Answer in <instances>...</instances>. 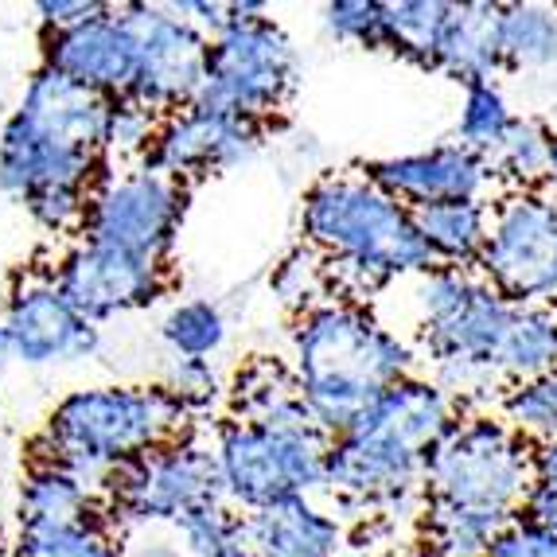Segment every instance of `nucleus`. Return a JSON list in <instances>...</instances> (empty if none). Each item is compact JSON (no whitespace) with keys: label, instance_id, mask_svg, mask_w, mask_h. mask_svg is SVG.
I'll use <instances>...</instances> for the list:
<instances>
[{"label":"nucleus","instance_id":"f257e3e1","mask_svg":"<svg viewBox=\"0 0 557 557\" xmlns=\"http://www.w3.org/2000/svg\"><path fill=\"white\" fill-rule=\"evenodd\" d=\"M418 347L359 300L335 297L300 308L293 327V379L324 437L347 429L398 382L418 374Z\"/></svg>","mask_w":557,"mask_h":557},{"label":"nucleus","instance_id":"f03ea898","mask_svg":"<svg viewBox=\"0 0 557 557\" xmlns=\"http://www.w3.org/2000/svg\"><path fill=\"white\" fill-rule=\"evenodd\" d=\"M196 409L168 386H90L66 394L44 425V460L106 495L110 480L140 456L191 433Z\"/></svg>","mask_w":557,"mask_h":557},{"label":"nucleus","instance_id":"7ed1b4c3","mask_svg":"<svg viewBox=\"0 0 557 557\" xmlns=\"http://www.w3.org/2000/svg\"><path fill=\"white\" fill-rule=\"evenodd\" d=\"M300 234L359 288H379L433 270L413 211L362 176H320L300 203Z\"/></svg>","mask_w":557,"mask_h":557},{"label":"nucleus","instance_id":"20e7f679","mask_svg":"<svg viewBox=\"0 0 557 557\" xmlns=\"http://www.w3.org/2000/svg\"><path fill=\"white\" fill-rule=\"evenodd\" d=\"M534 487V445L499 418H460L425 460V507L503 530Z\"/></svg>","mask_w":557,"mask_h":557},{"label":"nucleus","instance_id":"39448f33","mask_svg":"<svg viewBox=\"0 0 557 557\" xmlns=\"http://www.w3.org/2000/svg\"><path fill=\"white\" fill-rule=\"evenodd\" d=\"M413 308H418L421 351L437 367V386L456 401L487 391L495 374V359L511 332L519 305L475 270H441L413 277Z\"/></svg>","mask_w":557,"mask_h":557},{"label":"nucleus","instance_id":"423d86ee","mask_svg":"<svg viewBox=\"0 0 557 557\" xmlns=\"http://www.w3.org/2000/svg\"><path fill=\"white\" fill-rule=\"evenodd\" d=\"M300 59L265 4H231V20L207 47V75L196 106L265 125L297 90Z\"/></svg>","mask_w":557,"mask_h":557},{"label":"nucleus","instance_id":"0eeeda50","mask_svg":"<svg viewBox=\"0 0 557 557\" xmlns=\"http://www.w3.org/2000/svg\"><path fill=\"white\" fill-rule=\"evenodd\" d=\"M327 445L317 425H261L223 421L214 433V460L223 475V499L238 511H261L273 503L312 499L324 492Z\"/></svg>","mask_w":557,"mask_h":557},{"label":"nucleus","instance_id":"6e6552de","mask_svg":"<svg viewBox=\"0 0 557 557\" xmlns=\"http://www.w3.org/2000/svg\"><path fill=\"white\" fill-rule=\"evenodd\" d=\"M184 211L187 187L157 168L137 164L106 172L90 191L83 238L164 265L184 226Z\"/></svg>","mask_w":557,"mask_h":557},{"label":"nucleus","instance_id":"1a4fd4ad","mask_svg":"<svg viewBox=\"0 0 557 557\" xmlns=\"http://www.w3.org/2000/svg\"><path fill=\"white\" fill-rule=\"evenodd\" d=\"M102 499L113 522H133V527L176 522L207 503H226L214 445L187 433V437L133 460L129 468H121Z\"/></svg>","mask_w":557,"mask_h":557},{"label":"nucleus","instance_id":"9d476101","mask_svg":"<svg viewBox=\"0 0 557 557\" xmlns=\"http://www.w3.org/2000/svg\"><path fill=\"white\" fill-rule=\"evenodd\" d=\"M515 305H549L557 297V199L546 191H511L492 207V234L480 261Z\"/></svg>","mask_w":557,"mask_h":557},{"label":"nucleus","instance_id":"9b49d317","mask_svg":"<svg viewBox=\"0 0 557 557\" xmlns=\"http://www.w3.org/2000/svg\"><path fill=\"white\" fill-rule=\"evenodd\" d=\"M137 36V83L129 102L145 106L157 117L196 106L207 75V47L211 36L199 32L172 4H121Z\"/></svg>","mask_w":557,"mask_h":557},{"label":"nucleus","instance_id":"f8f14e48","mask_svg":"<svg viewBox=\"0 0 557 557\" xmlns=\"http://www.w3.org/2000/svg\"><path fill=\"white\" fill-rule=\"evenodd\" d=\"M425 460L374 429L355 425L327 445L324 492L351 511L394 515L406 503L425 499Z\"/></svg>","mask_w":557,"mask_h":557},{"label":"nucleus","instance_id":"ddd939ff","mask_svg":"<svg viewBox=\"0 0 557 557\" xmlns=\"http://www.w3.org/2000/svg\"><path fill=\"white\" fill-rule=\"evenodd\" d=\"M51 285L66 297L86 324H106L113 317L149 308L164 297L168 270L137 253L113 250L102 242L78 238L66 253H59Z\"/></svg>","mask_w":557,"mask_h":557},{"label":"nucleus","instance_id":"4468645a","mask_svg":"<svg viewBox=\"0 0 557 557\" xmlns=\"http://www.w3.org/2000/svg\"><path fill=\"white\" fill-rule=\"evenodd\" d=\"M261 145V125L253 121L231 117V113L203 110V106H187V110L160 117L157 137L140 164L157 168L172 180H196L211 172L250 160Z\"/></svg>","mask_w":557,"mask_h":557},{"label":"nucleus","instance_id":"2eb2a0df","mask_svg":"<svg viewBox=\"0 0 557 557\" xmlns=\"http://www.w3.org/2000/svg\"><path fill=\"white\" fill-rule=\"evenodd\" d=\"M47 71L102 94L110 102L129 98L137 83V36L121 9L106 4L98 16L63 32H44V63Z\"/></svg>","mask_w":557,"mask_h":557},{"label":"nucleus","instance_id":"dca6fc26","mask_svg":"<svg viewBox=\"0 0 557 557\" xmlns=\"http://www.w3.org/2000/svg\"><path fill=\"white\" fill-rule=\"evenodd\" d=\"M359 172L409 211L460 203V199H487V191L499 184L492 164L456 140L425 152H406V157L367 160Z\"/></svg>","mask_w":557,"mask_h":557},{"label":"nucleus","instance_id":"f3484780","mask_svg":"<svg viewBox=\"0 0 557 557\" xmlns=\"http://www.w3.org/2000/svg\"><path fill=\"white\" fill-rule=\"evenodd\" d=\"M9 327V355L28 367H51V362L90 359L102 344L98 327L86 324L66 297L51 285V277H32L16 285L4 308Z\"/></svg>","mask_w":557,"mask_h":557},{"label":"nucleus","instance_id":"a211bd4d","mask_svg":"<svg viewBox=\"0 0 557 557\" xmlns=\"http://www.w3.org/2000/svg\"><path fill=\"white\" fill-rule=\"evenodd\" d=\"M106 176V157L47 137L24 113H12L0 133V191L28 203L55 187H94Z\"/></svg>","mask_w":557,"mask_h":557},{"label":"nucleus","instance_id":"6ab92c4d","mask_svg":"<svg viewBox=\"0 0 557 557\" xmlns=\"http://www.w3.org/2000/svg\"><path fill=\"white\" fill-rule=\"evenodd\" d=\"M113 106L117 102H110L102 94L86 90V86L39 66L36 75H32L28 90H24L20 113H24L36 129H44L47 137L66 140V145H75V149L106 157V149H110Z\"/></svg>","mask_w":557,"mask_h":557},{"label":"nucleus","instance_id":"aec40b11","mask_svg":"<svg viewBox=\"0 0 557 557\" xmlns=\"http://www.w3.org/2000/svg\"><path fill=\"white\" fill-rule=\"evenodd\" d=\"M242 534L253 557H339L344 522L312 499H288L242 515Z\"/></svg>","mask_w":557,"mask_h":557},{"label":"nucleus","instance_id":"412c9836","mask_svg":"<svg viewBox=\"0 0 557 557\" xmlns=\"http://www.w3.org/2000/svg\"><path fill=\"white\" fill-rule=\"evenodd\" d=\"M499 71V4H453V20H448V32L441 39L433 75L472 86L495 83Z\"/></svg>","mask_w":557,"mask_h":557},{"label":"nucleus","instance_id":"4be33fe9","mask_svg":"<svg viewBox=\"0 0 557 557\" xmlns=\"http://www.w3.org/2000/svg\"><path fill=\"white\" fill-rule=\"evenodd\" d=\"M413 223L425 242L429 258L441 270H480L487 234H492V203L487 199H460L413 211Z\"/></svg>","mask_w":557,"mask_h":557},{"label":"nucleus","instance_id":"5701e85b","mask_svg":"<svg viewBox=\"0 0 557 557\" xmlns=\"http://www.w3.org/2000/svg\"><path fill=\"white\" fill-rule=\"evenodd\" d=\"M106 511V499L83 483L75 472L36 460L20 487V527H59V522H83Z\"/></svg>","mask_w":557,"mask_h":557},{"label":"nucleus","instance_id":"b1692460","mask_svg":"<svg viewBox=\"0 0 557 557\" xmlns=\"http://www.w3.org/2000/svg\"><path fill=\"white\" fill-rule=\"evenodd\" d=\"M231 401H234L238 421H261V425H317V418L308 413L305 398H300L293 367H281V362H273V359H253L250 367H242L238 382H234V391H231Z\"/></svg>","mask_w":557,"mask_h":557},{"label":"nucleus","instance_id":"393cba45","mask_svg":"<svg viewBox=\"0 0 557 557\" xmlns=\"http://www.w3.org/2000/svg\"><path fill=\"white\" fill-rule=\"evenodd\" d=\"M503 71H554L557 9L554 4H499Z\"/></svg>","mask_w":557,"mask_h":557},{"label":"nucleus","instance_id":"a878e982","mask_svg":"<svg viewBox=\"0 0 557 557\" xmlns=\"http://www.w3.org/2000/svg\"><path fill=\"white\" fill-rule=\"evenodd\" d=\"M448 20L453 4L445 0H386V51L421 71H433Z\"/></svg>","mask_w":557,"mask_h":557},{"label":"nucleus","instance_id":"bb28decb","mask_svg":"<svg viewBox=\"0 0 557 557\" xmlns=\"http://www.w3.org/2000/svg\"><path fill=\"white\" fill-rule=\"evenodd\" d=\"M12 557H121L117 522L110 507L83 522H59V527H20L16 554Z\"/></svg>","mask_w":557,"mask_h":557},{"label":"nucleus","instance_id":"cd10ccee","mask_svg":"<svg viewBox=\"0 0 557 557\" xmlns=\"http://www.w3.org/2000/svg\"><path fill=\"white\" fill-rule=\"evenodd\" d=\"M160 339H164L172 359H191V362H211V355L223 351L226 344V317L214 300H180L168 308V317L160 320Z\"/></svg>","mask_w":557,"mask_h":557},{"label":"nucleus","instance_id":"c85d7f7f","mask_svg":"<svg viewBox=\"0 0 557 557\" xmlns=\"http://www.w3.org/2000/svg\"><path fill=\"white\" fill-rule=\"evenodd\" d=\"M511 125H515V113L511 102L503 98L499 83L465 86L460 117H456V145H465L468 152H475V157H483L492 164V157L503 149Z\"/></svg>","mask_w":557,"mask_h":557},{"label":"nucleus","instance_id":"c756f323","mask_svg":"<svg viewBox=\"0 0 557 557\" xmlns=\"http://www.w3.org/2000/svg\"><path fill=\"white\" fill-rule=\"evenodd\" d=\"M549 149H554V129L539 117H515L503 149L492 157L495 180L511 184L515 191H539L549 176Z\"/></svg>","mask_w":557,"mask_h":557},{"label":"nucleus","instance_id":"7c9ffc66","mask_svg":"<svg viewBox=\"0 0 557 557\" xmlns=\"http://www.w3.org/2000/svg\"><path fill=\"white\" fill-rule=\"evenodd\" d=\"M184 549L191 557H253L242 534V515L226 503H207L199 511H187L184 519L172 522Z\"/></svg>","mask_w":557,"mask_h":557},{"label":"nucleus","instance_id":"2f4dec72","mask_svg":"<svg viewBox=\"0 0 557 557\" xmlns=\"http://www.w3.org/2000/svg\"><path fill=\"white\" fill-rule=\"evenodd\" d=\"M503 421L527 441H557V374L519 382L503 394Z\"/></svg>","mask_w":557,"mask_h":557},{"label":"nucleus","instance_id":"473e14b6","mask_svg":"<svg viewBox=\"0 0 557 557\" xmlns=\"http://www.w3.org/2000/svg\"><path fill=\"white\" fill-rule=\"evenodd\" d=\"M324 24L335 39L367 51H386V0H332Z\"/></svg>","mask_w":557,"mask_h":557},{"label":"nucleus","instance_id":"72a5a7b5","mask_svg":"<svg viewBox=\"0 0 557 557\" xmlns=\"http://www.w3.org/2000/svg\"><path fill=\"white\" fill-rule=\"evenodd\" d=\"M90 191L94 187H55V191H39V196L28 199V211H32V219L51 234H83Z\"/></svg>","mask_w":557,"mask_h":557},{"label":"nucleus","instance_id":"f704fd0d","mask_svg":"<svg viewBox=\"0 0 557 557\" xmlns=\"http://www.w3.org/2000/svg\"><path fill=\"white\" fill-rule=\"evenodd\" d=\"M157 125L160 117L157 113H149L145 106L129 102V98H121L117 106H113V121H110V149H106V157H129V152H140V160H145V152H149L152 137H157Z\"/></svg>","mask_w":557,"mask_h":557},{"label":"nucleus","instance_id":"c9c22d12","mask_svg":"<svg viewBox=\"0 0 557 557\" xmlns=\"http://www.w3.org/2000/svg\"><path fill=\"white\" fill-rule=\"evenodd\" d=\"M164 386L191 409L207 406L219 394V379H214L211 362H191V359H172V371H168Z\"/></svg>","mask_w":557,"mask_h":557},{"label":"nucleus","instance_id":"e433bc0d","mask_svg":"<svg viewBox=\"0 0 557 557\" xmlns=\"http://www.w3.org/2000/svg\"><path fill=\"white\" fill-rule=\"evenodd\" d=\"M487 557H557V534H546V530H534L515 519L511 527L492 542Z\"/></svg>","mask_w":557,"mask_h":557},{"label":"nucleus","instance_id":"4c0bfd02","mask_svg":"<svg viewBox=\"0 0 557 557\" xmlns=\"http://www.w3.org/2000/svg\"><path fill=\"white\" fill-rule=\"evenodd\" d=\"M106 4L98 0H39L36 12L44 20V32H63L75 28V24H86L90 16H98Z\"/></svg>","mask_w":557,"mask_h":557},{"label":"nucleus","instance_id":"58836bf2","mask_svg":"<svg viewBox=\"0 0 557 557\" xmlns=\"http://www.w3.org/2000/svg\"><path fill=\"white\" fill-rule=\"evenodd\" d=\"M519 522H527V527H534V530H546V534H557V492L554 487L534 483L519 507Z\"/></svg>","mask_w":557,"mask_h":557},{"label":"nucleus","instance_id":"ea45409f","mask_svg":"<svg viewBox=\"0 0 557 557\" xmlns=\"http://www.w3.org/2000/svg\"><path fill=\"white\" fill-rule=\"evenodd\" d=\"M534 483H546L557 492V441L534 445Z\"/></svg>","mask_w":557,"mask_h":557},{"label":"nucleus","instance_id":"a19ab883","mask_svg":"<svg viewBox=\"0 0 557 557\" xmlns=\"http://www.w3.org/2000/svg\"><path fill=\"white\" fill-rule=\"evenodd\" d=\"M546 184L554 187V199H557V133H554V149H549V176Z\"/></svg>","mask_w":557,"mask_h":557},{"label":"nucleus","instance_id":"79ce46f5","mask_svg":"<svg viewBox=\"0 0 557 557\" xmlns=\"http://www.w3.org/2000/svg\"><path fill=\"white\" fill-rule=\"evenodd\" d=\"M0 359H9V327L0 320Z\"/></svg>","mask_w":557,"mask_h":557}]
</instances>
